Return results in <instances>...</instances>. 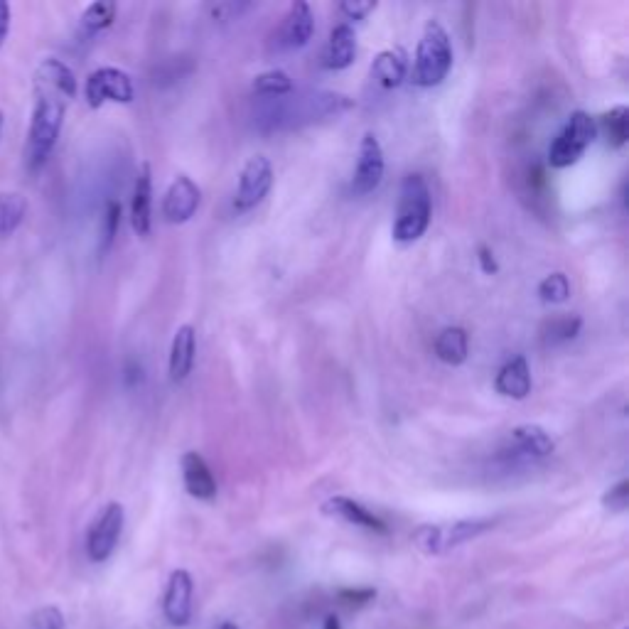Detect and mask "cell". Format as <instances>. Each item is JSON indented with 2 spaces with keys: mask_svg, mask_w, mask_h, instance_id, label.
Wrapping results in <instances>:
<instances>
[{
  "mask_svg": "<svg viewBox=\"0 0 629 629\" xmlns=\"http://www.w3.org/2000/svg\"><path fill=\"white\" fill-rule=\"evenodd\" d=\"M77 94V77L72 69L59 59H42L35 72V109H32L28 148L30 170H40L55 150L59 133H62L67 104Z\"/></svg>",
  "mask_w": 629,
  "mask_h": 629,
  "instance_id": "1",
  "label": "cell"
},
{
  "mask_svg": "<svg viewBox=\"0 0 629 629\" xmlns=\"http://www.w3.org/2000/svg\"><path fill=\"white\" fill-rule=\"evenodd\" d=\"M450 69H453V42L443 23L438 18H430L418 40L411 82L421 89H433L448 79Z\"/></svg>",
  "mask_w": 629,
  "mask_h": 629,
  "instance_id": "2",
  "label": "cell"
},
{
  "mask_svg": "<svg viewBox=\"0 0 629 629\" xmlns=\"http://www.w3.org/2000/svg\"><path fill=\"white\" fill-rule=\"evenodd\" d=\"M430 214H433V200H430V187L426 177H403L394 229H391L394 241H399V244H413V241L421 239L430 227Z\"/></svg>",
  "mask_w": 629,
  "mask_h": 629,
  "instance_id": "3",
  "label": "cell"
},
{
  "mask_svg": "<svg viewBox=\"0 0 629 629\" xmlns=\"http://www.w3.org/2000/svg\"><path fill=\"white\" fill-rule=\"evenodd\" d=\"M494 519H458L445 524H423L413 531L411 541L426 556H443L455 548L480 539L489 529H494Z\"/></svg>",
  "mask_w": 629,
  "mask_h": 629,
  "instance_id": "4",
  "label": "cell"
},
{
  "mask_svg": "<svg viewBox=\"0 0 629 629\" xmlns=\"http://www.w3.org/2000/svg\"><path fill=\"white\" fill-rule=\"evenodd\" d=\"M595 136H598L595 118L588 111H573L566 126L561 128V133L553 138L551 148H548V163H551V168L563 170L578 163L585 150L593 145Z\"/></svg>",
  "mask_w": 629,
  "mask_h": 629,
  "instance_id": "5",
  "label": "cell"
},
{
  "mask_svg": "<svg viewBox=\"0 0 629 629\" xmlns=\"http://www.w3.org/2000/svg\"><path fill=\"white\" fill-rule=\"evenodd\" d=\"M553 453H556L553 435L546 428L526 423V426H516L514 430H509L502 448H499V460L512 462V465H529V462L551 458Z\"/></svg>",
  "mask_w": 629,
  "mask_h": 629,
  "instance_id": "6",
  "label": "cell"
},
{
  "mask_svg": "<svg viewBox=\"0 0 629 629\" xmlns=\"http://www.w3.org/2000/svg\"><path fill=\"white\" fill-rule=\"evenodd\" d=\"M123 524H126V512L123 504L109 502L101 514L96 516L91 524L89 534H86V556L94 563H104L114 556L118 541H121Z\"/></svg>",
  "mask_w": 629,
  "mask_h": 629,
  "instance_id": "7",
  "label": "cell"
},
{
  "mask_svg": "<svg viewBox=\"0 0 629 629\" xmlns=\"http://www.w3.org/2000/svg\"><path fill=\"white\" fill-rule=\"evenodd\" d=\"M86 104L91 109H99L104 104H131L136 99V86L123 69L118 67H101L89 74L84 86Z\"/></svg>",
  "mask_w": 629,
  "mask_h": 629,
  "instance_id": "8",
  "label": "cell"
},
{
  "mask_svg": "<svg viewBox=\"0 0 629 629\" xmlns=\"http://www.w3.org/2000/svg\"><path fill=\"white\" fill-rule=\"evenodd\" d=\"M273 187V165L266 155H254L246 160L241 168L239 187L234 195V209L236 212H249L266 200V195Z\"/></svg>",
  "mask_w": 629,
  "mask_h": 629,
  "instance_id": "9",
  "label": "cell"
},
{
  "mask_svg": "<svg viewBox=\"0 0 629 629\" xmlns=\"http://www.w3.org/2000/svg\"><path fill=\"white\" fill-rule=\"evenodd\" d=\"M384 172L386 160L379 138H376L374 133H364L362 143H359L357 168H354L352 177V195L357 197L372 195L376 187L381 185V180H384Z\"/></svg>",
  "mask_w": 629,
  "mask_h": 629,
  "instance_id": "10",
  "label": "cell"
},
{
  "mask_svg": "<svg viewBox=\"0 0 629 629\" xmlns=\"http://www.w3.org/2000/svg\"><path fill=\"white\" fill-rule=\"evenodd\" d=\"M192 600H195V580L185 568L170 573L163 593V615L172 627H187L192 622Z\"/></svg>",
  "mask_w": 629,
  "mask_h": 629,
  "instance_id": "11",
  "label": "cell"
},
{
  "mask_svg": "<svg viewBox=\"0 0 629 629\" xmlns=\"http://www.w3.org/2000/svg\"><path fill=\"white\" fill-rule=\"evenodd\" d=\"M202 190L190 175H177L163 197V217L170 224H185L197 214Z\"/></svg>",
  "mask_w": 629,
  "mask_h": 629,
  "instance_id": "12",
  "label": "cell"
},
{
  "mask_svg": "<svg viewBox=\"0 0 629 629\" xmlns=\"http://www.w3.org/2000/svg\"><path fill=\"white\" fill-rule=\"evenodd\" d=\"M315 35V15L308 3H293L278 28V47L286 52H298L310 45Z\"/></svg>",
  "mask_w": 629,
  "mask_h": 629,
  "instance_id": "13",
  "label": "cell"
},
{
  "mask_svg": "<svg viewBox=\"0 0 629 629\" xmlns=\"http://www.w3.org/2000/svg\"><path fill=\"white\" fill-rule=\"evenodd\" d=\"M322 512L327 516H335V519L347 521V524L359 526V529L374 531V534H389V526L381 519L379 514H374L372 509H367L364 504H359L357 499H349L337 494V497H330L325 504H322Z\"/></svg>",
  "mask_w": 629,
  "mask_h": 629,
  "instance_id": "14",
  "label": "cell"
},
{
  "mask_svg": "<svg viewBox=\"0 0 629 629\" xmlns=\"http://www.w3.org/2000/svg\"><path fill=\"white\" fill-rule=\"evenodd\" d=\"M195 354H197V332L192 325H180L172 335L170 342V359L168 372L172 384H182L187 376L195 369Z\"/></svg>",
  "mask_w": 629,
  "mask_h": 629,
  "instance_id": "15",
  "label": "cell"
},
{
  "mask_svg": "<svg viewBox=\"0 0 629 629\" xmlns=\"http://www.w3.org/2000/svg\"><path fill=\"white\" fill-rule=\"evenodd\" d=\"M182 482H185L187 494L200 502H212L217 497V480H214L207 460L197 450H187L182 455Z\"/></svg>",
  "mask_w": 629,
  "mask_h": 629,
  "instance_id": "16",
  "label": "cell"
},
{
  "mask_svg": "<svg viewBox=\"0 0 629 629\" xmlns=\"http://www.w3.org/2000/svg\"><path fill=\"white\" fill-rule=\"evenodd\" d=\"M531 386H534V381H531V367L524 354H516V357L507 359L497 372V379H494L497 394L514 401H524L531 394Z\"/></svg>",
  "mask_w": 629,
  "mask_h": 629,
  "instance_id": "17",
  "label": "cell"
},
{
  "mask_svg": "<svg viewBox=\"0 0 629 629\" xmlns=\"http://www.w3.org/2000/svg\"><path fill=\"white\" fill-rule=\"evenodd\" d=\"M131 227L138 236H148L150 227H153V177H150L148 163L141 165L136 182H133Z\"/></svg>",
  "mask_w": 629,
  "mask_h": 629,
  "instance_id": "18",
  "label": "cell"
},
{
  "mask_svg": "<svg viewBox=\"0 0 629 629\" xmlns=\"http://www.w3.org/2000/svg\"><path fill=\"white\" fill-rule=\"evenodd\" d=\"M357 57V35L349 28L347 23L337 25L330 32V40H327L325 55H322V67L330 69V72H342Z\"/></svg>",
  "mask_w": 629,
  "mask_h": 629,
  "instance_id": "19",
  "label": "cell"
},
{
  "mask_svg": "<svg viewBox=\"0 0 629 629\" xmlns=\"http://www.w3.org/2000/svg\"><path fill=\"white\" fill-rule=\"evenodd\" d=\"M435 357L440 359L448 367H460L467 362V354H470V335H467L465 327H445L435 337Z\"/></svg>",
  "mask_w": 629,
  "mask_h": 629,
  "instance_id": "20",
  "label": "cell"
},
{
  "mask_svg": "<svg viewBox=\"0 0 629 629\" xmlns=\"http://www.w3.org/2000/svg\"><path fill=\"white\" fill-rule=\"evenodd\" d=\"M408 74V59L406 52L401 47H391V50L379 52L372 64V77L376 84H381L384 89H396L403 84Z\"/></svg>",
  "mask_w": 629,
  "mask_h": 629,
  "instance_id": "21",
  "label": "cell"
},
{
  "mask_svg": "<svg viewBox=\"0 0 629 629\" xmlns=\"http://www.w3.org/2000/svg\"><path fill=\"white\" fill-rule=\"evenodd\" d=\"M598 131L605 138V145L612 150L625 148L629 141V109L627 106H612L610 111L600 116V121H595Z\"/></svg>",
  "mask_w": 629,
  "mask_h": 629,
  "instance_id": "22",
  "label": "cell"
},
{
  "mask_svg": "<svg viewBox=\"0 0 629 629\" xmlns=\"http://www.w3.org/2000/svg\"><path fill=\"white\" fill-rule=\"evenodd\" d=\"M583 330V317L580 315H556L541 327V342L546 347H558V344H566L575 340Z\"/></svg>",
  "mask_w": 629,
  "mask_h": 629,
  "instance_id": "23",
  "label": "cell"
},
{
  "mask_svg": "<svg viewBox=\"0 0 629 629\" xmlns=\"http://www.w3.org/2000/svg\"><path fill=\"white\" fill-rule=\"evenodd\" d=\"M28 214V200L20 192H0V236L13 234Z\"/></svg>",
  "mask_w": 629,
  "mask_h": 629,
  "instance_id": "24",
  "label": "cell"
},
{
  "mask_svg": "<svg viewBox=\"0 0 629 629\" xmlns=\"http://www.w3.org/2000/svg\"><path fill=\"white\" fill-rule=\"evenodd\" d=\"M254 91L263 99H283L293 91V82L283 69H271V72L258 74L254 79Z\"/></svg>",
  "mask_w": 629,
  "mask_h": 629,
  "instance_id": "25",
  "label": "cell"
},
{
  "mask_svg": "<svg viewBox=\"0 0 629 629\" xmlns=\"http://www.w3.org/2000/svg\"><path fill=\"white\" fill-rule=\"evenodd\" d=\"M116 20V3L111 0H99V3H91L89 8L82 13V28L89 35L111 28Z\"/></svg>",
  "mask_w": 629,
  "mask_h": 629,
  "instance_id": "26",
  "label": "cell"
},
{
  "mask_svg": "<svg viewBox=\"0 0 629 629\" xmlns=\"http://www.w3.org/2000/svg\"><path fill=\"white\" fill-rule=\"evenodd\" d=\"M539 298L548 305L566 303L571 298V281H568L566 273H548L544 281L539 283Z\"/></svg>",
  "mask_w": 629,
  "mask_h": 629,
  "instance_id": "27",
  "label": "cell"
},
{
  "mask_svg": "<svg viewBox=\"0 0 629 629\" xmlns=\"http://www.w3.org/2000/svg\"><path fill=\"white\" fill-rule=\"evenodd\" d=\"M118 224H121V204L116 200H111L106 204V212H104V224H101V246H99V254H106L111 249L116 239V231Z\"/></svg>",
  "mask_w": 629,
  "mask_h": 629,
  "instance_id": "28",
  "label": "cell"
},
{
  "mask_svg": "<svg viewBox=\"0 0 629 629\" xmlns=\"http://www.w3.org/2000/svg\"><path fill=\"white\" fill-rule=\"evenodd\" d=\"M32 629H64L67 620H64V612L55 605H45L40 610L32 612L30 617Z\"/></svg>",
  "mask_w": 629,
  "mask_h": 629,
  "instance_id": "29",
  "label": "cell"
},
{
  "mask_svg": "<svg viewBox=\"0 0 629 629\" xmlns=\"http://www.w3.org/2000/svg\"><path fill=\"white\" fill-rule=\"evenodd\" d=\"M602 507L617 514L625 512V509L629 507V482L620 480L617 485H612L610 489H607V492L602 494Z\"/></svg>",
  "mask_w": 629,
  "mask_h": 629,
  "instance_id": "30",
  "label": "cell"
},
{
  "mask_svg": "<svg viewBox=\"0 0 629 629\" xmlns=\"http://www.w3.org/2000/svg\"><path fill=\"white\" fill-rule=\"evenodd\" d=\"M337 598H340L342 605L347 607H362V605H369L376 598V590L374 588H342L340 593H337Z\"/></svg>",
  "mask_w": 629,
  "mask_h": 629,
  "instance_id": "31",
  "label": "cell"
},
{
  "mask_svg": "<svg viewBox=\"0 0 629 629\" xmlns=\"http://www.w3.org/2000/svg\"><path fill=\"white\" fill-rule=\"evenodd\" d=\"M374 8L376 3H372V0H347V3L340 5V13L347 20H364Z\"/></svg>",
  "mask_w": 629,
  "mask_h": 629,
  "instance_id": "32",
  "label": "cell"
},
{
  "mask_svg": "<svg viewBox=\"0 0 629 629\" xmlns=\"http://www.w3.org/2000/svg\"><path fill=\"white\" fill-rule=\"evenodd\" d=\"M477 261H480V268L482 273H487V276H494V273L499 271V263H497V256H494V251L489 249L487 244H482L480 249H477Z\"/></svg>",
  "mask_w": 629,
  "mask_h": 629,
  "instance_id": "33",
  "label": "cell"
},
{
  "mask_svg": "<svg viewBox=\"0 0 629 629\" xmlns=\"http://www.w3.org/2000/svg\"><path fill=\"white\" fill-rule=\"evenodd\" d=\"M10 18H13L10 5L5 3V0H0V45H3L5 37H8V32H10Z\"/></svg>",
  "mask_w": 629,
  "mask_h": 629,
  "instance_id": "34",
  "label": "cell"
},
{
  "mask_svg": "<svg viewBox=\"0 0 629 629\" xmlns=\"http://www.w3.org/2000/svg\"><path fill=\"white\" fill-rule=\"evenodd\" d=\"M322 629H342V622L337 615H327L325 620H322Z\"/></svg>",
  "mask_w": 629,
  "mask_h": 629,
  "instance_id": "35",
  "label": "cell"
},
{
  "mask_svg": "<svg viewBox=\"0 0 629 629\" xmlns=\"http://www.w3.org/2000/svg\"><path fill=\"white\" fill-rule=\"evenodd\" d=\"M217 629H241L239 625H236V622H231V620H227V622H222V625H219Z\"/></svg>",
  "mask_w": 629,
  "mask_h": 629,
  "instance_id": "36",
  "label": "cell"
},
{
  "mask_svg": "<svg viewBox=\"0 0 629 629\" xmlns=\"http://www.w3.org/2000/svg\"><path fill=\"white\" fill-rule=\"evenodd\" d=\"M0 128H3V111H0Z\"/></svg>",
  "mask_w": 629,
  "mask_h": 629,
  "instance_id": "37",
  "label": "cell"
}]
</instances>
